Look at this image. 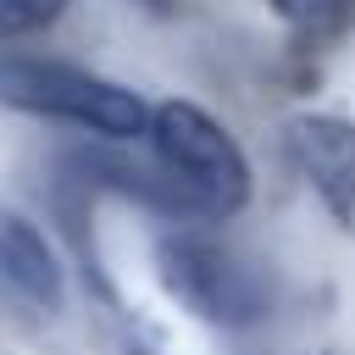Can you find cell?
<instances>
[{
  "label": "cell",
  "instance_id": "cell-1",
  "mask_svg": "<svg viewBox=\"0 0 355 355\" xmlns=\"http://www.w3.org/2000/svg\"><path fill=\"white\" fill-rule=\"evenodd\" d=\"M150 161L166 194V211L194 222H227L250 205V155L239 139L194 100L150 105Z\"/></svg>",
  "mask_w": 355,
  "mask_h": 355
},
{
  "label": "cell",
  "instance_id": "cell-2",
  "mask_svg": "<svg viewBox=\"0 0 355 355\" xmlns=\"http://www.w3.org/2000/svg\"><path fill=\"white\" fill-rule=\"evenodd\" d=\"M0 105L22 111V116H44V122H67L83 128L94 139H144L150 128V105L139 100V89L72 67V61H50V55H0Z\"/></svg>",
  "mask_w": 355,
  "mask_h": 355
},
{
  "label": "cell",
  "instance_id": "cell-3",
  "mask_svg": "<svg viewBox=\"0 0 355 355\" xmlns=\"http://www.w3.org/2000/svg\"><path fill=\"white\" fill-rule=\"evenodd\" d=\"M155 277L161 288L205 327H255L272 305L266 277L227 244H216L200 227H166L155 239Z\"/></svg>",
  "mask_w": 355,
  "mask_h": 355
},
{
  "label": "cell",
  "instance_id": "cell-4",
  "mask_svg": "<svg viewBox=\"0 0 355 355\" xmlns=\"http://www.w3.org/2000/svg\"><path fill=\"white\" fill-rule=\"evenodd\" d=\"M283 155L322 211L355 233V122L333 111H300L283 122Z\"/></svg>",
  "mask_w": 355,
  "mask_h": 355
},
{
  "label": "cell",
  "instance_id": "cell-5",
  "mask_svg": "<svg viewBox=\"0 0 355 355\" xmlns=\"http://www.w3.org/2000/svg\"><path fill=\"white\" fill-rule=\"evenodd\" d=\"M0 294L33 316H55L67 305V272L22 211H0Z\"/></svg>",
  "mask_w": 355,
  "mask_h": 355
},
{
  "label": "cell",
  "instance_id": "cell-6",
  "mask_svg": "<svg viewBox=\"0 0 355 355\" xmlns=\"http://www.w3.org/2000/svg\"><path fill=\"white\" fill-rule=\"evenodd\" d=\"M277 11L283 28H294L300 39H327L355 17V0H266Z\"/></svg>",
  "mask_w": 355,
  "mask_h": 355
},
{
  "label": "cell",
  "instance_id": "cell-7",
  "mask_svg": "<svg viewBox=\"0 0 355 355\" xmlns=\"http://www.w3.org/2000/svg\"><path fill=\"white\" fill-rule=\"evenodd\" d=\"M72 0H0V44L11 39H33L44 28H55L67 17Z\"/></svg>",
  "mask_w": 355,
  "mask_h": 355
},
{
  "label": "cell",
  "instance_id": "cell-8",
  "mask_svg": "<svg viewBox=\"0 0 355 355\" xmlns=\"http://www.w3.org/2000/svg\"><path fill=\"white\" fill-rule=\"evenodd\" d=\"M139 6H144V11H155V17H172V11H178V0H139Z\"/></svg>",
  "mask_w": 355,
  "mask_h": 355
}]
</instances>
